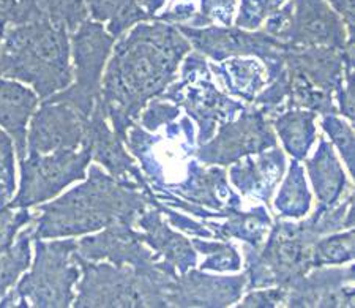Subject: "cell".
<instances>
[{
  "label": "cell",
  "mask_w": 355,
  "mask_h": 308,
  "mask_svg": "<svg viewBox=\"0 0 355 308\" xmlns=\"http://www.w3.org/2000/svg\"><path fill=\"white\" fill-rule=\"evenodd\" d=\"M284 169V153L275 146L270 151L256 153V157L246 155L232 163L229 168V180L246 199L270 205L272 195L283 178Z\"/></svg>",
  "instance_id": "obj_18"
},
{
  "label": "cell",
  "mask_w": 355,
  "mask_h": 308,
  "mask_svg": "<svg viewBox=\"0 0 355 308\" xmlns=\"http://www.w3.org/2000/svg\"><path fill=\"white\" fill-rule=\"evenodd\" d=\"M327 3L341 16V19L345 21L347 33H349V40H354V26H355L354 0H327Z\"/></svg>",
  "instance_id": "obj_38"
},
{
  "label": "cell",
  "mask_w": 355,
  "mask_h": 308,
  "mask_svg": "<svg viewBox=\"0 0 355 308\" xmlns=\"http://www.w3.org/2000/svg\"><path fill=\"white\" fill-rule=\"evenodd\" d=\"M278 144L273 133L272 121L259 108H251L237 119L218 127L215 138L200 144L196 158L202 164L227 166L246 155H256Z\"/></svg>",
  "instance_id": "obj_12"
},
{
  "label": "cell",
  "mask_w": 355,
  "mask_h": 308,
  "mask_svg": "<svg viewBox=\"0 0 355 308\" xmlns=\"http://www.w3.org/2000/svg\"><path fill=\"white\" fill-rule=\"evenodd\" d=\"M354 266H320L292 283L284 304L288 307H354Z\"/></svg>",
  "instance_id": "obj_15"
},
{
  "label": "cell",
  "mask_w": 355,
  "mask_h": 308,
  "mask_svg": "<svg viewBox=\"0 0 355 308\" xmlns=\"http://www.w3.org/2000/svg\"><path fill=\"white\" fill-rule=\"evenodd\" d=\"M196 53L221 62L231 57H257L266 67L270 84L284 67V53L289 46L264 31H245L236 26H175Z\"/></svg>",
  "instance_id": "obj_11"
},
{
  "label": "cell",
  "mask_w": 355,
  "mask_h": 308,
  "mask_svg": "<svg viewBox=\"0 0 355 308\" xmlns=\"http://www.w3.org/2000/svg\"><path fill=\"white\" fill-rule=\"evenodd\" d=\"M193 247L199 253L205 256V259L200 262L202 271H214V272H237L242 266V259L237 252L236 245L231 242H207L200 241L199 237H194L191 241Z\"/></svg>",
  "instance_id": "obj_30"
},
{
  "label": "cell",
  "mask_w": 355,
  "mask_h": 308,
  "mask_svg": "<svg viewBox=\"0 0 355 308\" xmlns=\"http://www.w3.org/2000/svg\"><path fill=\"white\" fill-rule=\"evenodd\" d=\"M35 241L32 269L0 299L2 307L65 308L74 300V286L81 277L76 261V241Z\"/></svg>",
  "instance_id": "obj_6"
},
{
  "label": "cell",
  "mask_w": 355,
  "mask_h": 308,
  "mask_svg": "<svg viewBox=\"0 0 355 308\" xmlns=\"http://www.w3.org/2000/svg\"><path fill=\"white\" fill-rule=\"evenodd\" d=\"M239 0H198V15L188 27L232 26Z\"/></svg>",
  "instance_id": "obj_32"
},
{
  "label": "cell",
  "mask_w": 355,
  "mask_h": 308,
  "mask_svg": "<svg viewBox=\"0 0 355 308\" xmlns=\"http://www.w3.org/2000/svg\"><path fill=\"white\" fill-rule=\"evenodd\" d=\"M311 207L305 173L299 160H292L288 176L275 196V212L282 219H302Z\"/></svg>",
  "instance_id": "obj_27"
},
{
  "label": "cell",
  "mask_w": 355,
  "mask_h": 308,
  "mask_svg": "<svg viewBox=\"0 0 355 308\" xmlns=\"http://www.w3.org/2000/svg\"><path fill=\"white\" fill-rule=\"evenodd\" d=\"M136 225L144 230V242L152 252L180 275L198 266V253L193 243L164 223L163 214L155 205H150V209L137 216Z\"/></svg>",
  "instance_id": "obj_19"
},
{
  "label": "cell",
  "mask_w": 355,
  "mask_h": 308,
  "mask_svg": "<svg viewBox=\"0 0 355 308\" xmlns=\"http://www.w3.org/2000/svg\"><path fill=\"white\" fill-rule=\"evenodd\" d=\"M2 38H3V32L0 31V44H2Z\"/></svg>",
  "instance_id": "obj_40"
},
{
  "label": "cell",
  "mask_w": 355,
  "mask_h": 308,
  "mask_svg": "<svg viewBox=\"0 0 355 308\" xmlns=\"http://www.w3.org/2000/svg\"><path fill=\"white\" fill-rule=\"evenodd\" d=\"M306 168L320 207H334L341 201L345 190H351L345 171L327 139L319 138L316 152L306 162Z\"/></svg>",
  "instance_id": "obj_21"
},
{
  "label": "cell",
  "mask_w": 355,
  "mask_h": 308,
  "mask_svg": "<svg viewBox=\"0 0 355 308\" xmlns=\"http://www.w3.org/2000/svg\"><path fill=\"white\" fill-rule=\"evenodd\" d=\"M38 106V95L15 79L0 76V127L13 139L19 160L27 152V127Z\"/></svg>",
  "instance_id": "obj_20"
},
{
  "label": "cell",
  "mask_w": 355,
  "mask_h": 308,
  "mask_svg": "<svg viewBox=\"0 0 355 308\" xmlns=\"http://www.w3.org/2000/svg\"><path fill=\"white\" fill-rule=\"evenodd\" d=\"M87 10L94 21L106 22V31L116 40L139 22L153 21L137 0H87Z\"/></svg>",
  "instance_id": "obj_25"
},
{
  "label": "cell",
  "mask_w": 355,
  "mask_h": 308,
  "mask_svg": "<svg viewBox=\"0 0 355 308\" xmlns=\"http://www.w3.org/2000/svg\"><path fill=\"white\" fill-rule=\"evenodd\" d=\"M87 146L92 160L101 164L114 179L139 187L141 190H150L141 169L136 168L135 160L125 149L123 139L107 125V119L101 111L100 101L90 114Z\"/></svg>",
  "instance_id": "obj_16"
},
{
  "label": "cell",
  "mask_w": 355,
  "mask_h": 308,
  "mask_svg": "<svg viewBox=\"0 0 355 308\" xmlns=\"http://www.w3.org/2000/svg\"><path fill=\"white\" fill-rule=\"evenodd\" d=\"M264 32L294 48H346L349 33L345 21L327 0H288L268 16Z\"/></svg>",
  "instance_id": "obj_8"
},
{
  "label": "cell",
  "mask_w": 355,
  "mask_h": 308,
  "mask_svg": "<svg viewBox=\"0 0 355 308\" xmlns=\"http://www.w3.org/2000/svg\"><path fill=\"white\" fill-rule=\"evenodd\" d=\"M114 43L116 38L101 26V22L85 19L79 24L73 32L70 43L74 83L49 99L64 101L85 116H90L101 99L103 70Z\"/></svg>",
  "instance_id": "obj_9"
},
{
  "label": "cell",
  "mask_w": 355,
  "mask_h": 308,
  "mask_svg": "<svg viewBox=\"0 0 355 308\" xmlns=\"http://www.w3.org/2000/svg\"><path fill=\"white\" fill-rule=\"evenodd\" d=\"M76 261L81 277L76 284L74 307H169L168 293L177 277L171 266L135 269L111 262Z\"/></svg>",
  "instance_id": "obj_5"
},
{
  "label": "cell",
  "mask_w": 355,
  "mask_h": 308,
  "mask_svg": "<svg viewBox=\"0 0 355 308\" xmlns=\"http://www.w3.org/2000/svg\"><path fill=\"white\" fill-rule=\"evenodd\" d=\"M16 190L15 144L8 133L0 128V204L11 201Z\"/></svg>",
  "instance_id": "obj_34"
},
{
  "label": "cell",
  "mask_w": 355,
  "mask_h": 308,
  "mask_svg": "<svg viewBox=\"0 0 355 308\" xmlns=\"http://www.w3.org/2000/svg\"><path fill=\"white\" fill-rule=\"evenodd\" d=\"M313 267L341 266L354 261V230L346 232L325 234L313 243L311 250Z\"/></svg>",
  "instance_id": "obj_28"
},
{
  "label": "cell",
  "mask_w": 355,
  "mask_h": 308,
  "mask_svg": "<svg viewBox=\"0 0 355 308\" xmlns=\"http://www.w3.org/2000/svg\"><path fill=\"white\" fill-rule=\"evenodd\" d=\"M141 119H137V123L142 128L150 131V133H157V131L174 122L180 116V108L173 105L171 101H166L162 99H153L147 103L144 112L139 114Z\"/></svg>",
  "instance_id": "obj_35"
},
{
  "label": "cell",
  "mask_w": 355,
  "mask_h": 308,
  "mask_svg": "<svg viewBox=\"0 0 355 308\" xmlns=\"http://www.w3.org/2000/svg\"><path fill=\"white\" fill-rule=\"evenodd\" d=\"M191 46L173 24L139 22L114 48L101 81L100 106L112 130L125 139L147 103L164 94Z\"/></svg>",
  "instance_id": "obj_1"
},
{
  "label": "cell",
  "mask_w": 355,
  "mask_h": 308,
  "mask_svg": "<svg viewBox=\"0 0 355 308\" xmlns=\"http://www.w3.org/2000/svg\"><path fill=\"white\" fill-rule=\"evenodd\" d=\"M209 67L211 75L221 81L226 92L239 96L245 103H253L268 84L266 67L253 57H231L218 62V65L209 62Z\"/></svg>",
  "instance_id": "obj_22"
},
{
  "label": "cell",
  "mask_w": 355,
  "mask_h": 308,
  "mask_svg": "<svg viewBox=\"0 0 355 308\" xmlns=\"http://www.w3.org/2000/svg\"><path fill=\"white\" fill-rule=\"evenodd\" d=\"M288 291L284 288L275 286V288H259V289H251L248 296H245V299L240 302L237 308H259V307H277L279 304H284Z\"/></svg>",
  "instance_id": "obj_37"
},
{
  "label": "cell",
  "mask_w": 355,
  "mask_h": 308,
  "mask_svg": "<svg viewBox=\"0 0 355 308\" xmlns=\"http://www.w3.org/2000/svg\"><path fill=\"white\" fill-rule=\"evenodd\" d=\"M205 228H211L215 239L229 241V239H239L251 247H261L264 239L272 228V219L264 205L243 212L242 207L232 209L227 214L225 223H218L216 220L202 221Z\"/></svg>",
  "instance_id": "obj_23"
},
{
  "label": "cell",
  "mask_w": 355,
  "mask_h": 308,
  "mask_svg": "<svg viewBox=\"0 0 355 308\" xmlns=\"http://www.w3.org/2000/svg\"><path fill=\"white\" fill-rule=\"evenodd\" d=\"M43 18L33 0H0V31Z\"/></svg>",
  "instance_id": "obj_36"
},
{
  "label": "cell",
  "mask_w": 355,
  "mask_h": 308,
  "mask_svg": "<svg viewBox=\"0 0 355 308\" xmlns=\"http://www.w3.org/2000/svg\"><path fill=\"white\" fill-rule=\"evenodd\" d=\"M90 116L64 101L46 99L27 130L28 153H51L87 146Z\"/></svg>",
  "instance_id": "obj_13"
},
{
  "label": "cell",
  "mask_w": 355,
  "mask_h": 308,
  "mask_svg": "<svg viewBox=\"0 0 355 308\" xmlns=\"http://www.w3.org/2000/svg\"><path fill=\"white\" fill-rule=\"evenodd\" d=\"M81 185L53 203L37 207L35 239H65L100 231L116 223L136 225L137 216L155 201L152 190L123 184L92 164Z\"/></svg>",
  "instance_id": "obj_2"
},
{
  "label": "cell",
  "mask_w": 355,
  "mask_h": 308,
  "mask_svg": "<svg viewBox=\"0 0 355 308\" xmlns=\"http://www.w3.org/2000/svg\"><path fill=\"white\" fill-rule=\"evenodd\" d=\"M354 226V193L334 207H319L302 223L277 221L261 247L245 243L246 289L279 286L288 291L313 269V243L325 234Z\"/></svg>",
  "instance_id": "obj_3"
},
{
  "label": "cell",
  "mask_w": 355,
  "mask_h": 308,
  "mask_svg": "<svg viewBox=\"0 0 355 308\" xmlns=\"http://www.w3.org/2000/svg\"><path fill=\"white\" fill-rule=\"evenodd\" d=\"M76 255L87 261H107L116 266H131L135 269H158L169 266L147 248L144 236L133 230V225L116 223L95 236L76 242Z\"/></svg>",
  "instance_id": "obj_14"
},
{
  "label": "cell",
  "mask_w": 355,
  "mask_h": 308,
  "mask_svg": "<svg viewBox=\"0 0 355 308\" xmlns=\"http://www.w3.org/2000/svg\"><path fill=\"white\" fill-rule=\"evenodd\" d=\"M40 15L57 26L74 32L87 19V0H33Z\"/></svg>",
  "instance_id": "obj_29"
},
{
  "label": "cell",
  "mask_w": 355,
  "mask_h": 308,
  "mask_svg": "<svg viewBox=\"0 0 355 308\" xmlns=\"http://www.w3.org/2000/svg\"><path fill=\"white\" fill-rule=\"evenodd\" d=\"M246 286V273L215 277L198 271L177 275L168 293L169 307H229L240 300Z\"/></svg>",
  "instance_id": "obj_17"
},
{
  "label": "cell",
  "mask_w": 355,
  "mask_h": 308,
  "mask_svg": "<svg viewBox=\"0 0 355 308\" xmlns=\"http://www.w3.org/2000/svg\"><path fill=\"white\" fill-rule=\"evenodd\" d=\"M180 76L159 99L183 106L188 117L196 121L199 146L214 138L218 125L234 121L246 110L242 101L229 99L216 87L207 59L196 51H190L182 60Z\"/></svg>",
  "instance_id": "obj_7"
},
{
  "label": "cell",
  "mask_w": 355,
  "mask_h": 308,
  "mask_svg": "<svg viewBox=\"0 0 355 308\" xmlns=\"http://www.w3.org/2000/svg\"><path fill=\"white\" fill-rule=\"evenodd\" d=\"M137 3H139L141 8L144 10L147 15H150L153 21H155V16L166 7L168 0H137Z\"/></svg>",
  "instance_id": "obj_39"
},
{
  "label": "cell",
  "mask_w": 355,
  "mask_h": 308,
  "mask_svg": "<svg viewBox=\"0 0 355 308\" xmlns=\"http://www.w3.org/2000/svg\"><path fill=\"white\" fill-rule=\"evenodd\" d=\"M33 223L22 228L10 245L0 247V299L15 286L32 259Z\"/></svg>",
  "instance_id": "obj_26"
},
{
  "label": "cell",
  "mask_w": 355,
  "mask_h": 308,
  "mask_svg": "<svg viewBox=\"0 0 355 308\" xmlns=\"http://www.w3.org/2000/svg\"><path fill=\"white\" fill-rule=\"evenodd\" d=\"M68 31L46 18L10 27L0 44V76L28 84L49 99L73 81Z\"/></svg>",
  "instance_id": "obj_4"
},
{
  "label": "cell",
  "mask_w": 355,
  "mask_h": 308,
  "mask_svg": "<svg viewBox=\"0 0 355 308\" xmlns=\"http://www.w3.org/2000/svg\"><path fill=\"white\" fill-rule=\"evenodd\" d=\"M322 128L329 135L330 141L338 147L343 162L346 163L349 173L355 174V146L354 130L351 125L338 117V114H325L322 119Z\"/></svg>",
  "instance_id": "obj_31"
},
{
  "label": "cell",
  "mask_w": 355,
  "mask_h": 308,
  "mask_svg": "<svg viewBox=\"0 0 355 308\" xmlns=\"http://www.w3.org/2000/svg\"><path fill=\"white\" fill-rule=\"evenodd\" d=\"M316 116L308 110H286L272 117L278 138L294 160H305L316 142Z\"/></svg>",
  "instance_id": "obj_24"
},
{
  "label": "cell",
  "mask_w": 355,
  "mask_h": 308,
  "mask_svg": "<svg viewBox=\"0 0 355 308\" xmlns=\"http://www.w3.org/2000/svg\"><path fill=\"white\" fill-rule=\"evenodd\" d=\"M90 162L89 146L51 153H28L21 160L19 190L7 204L15 209H28L49 201L73 182L85 179Z\"/></svg>",
  "instance_id": "obj_10"
},
{
  "label": "cell",
  "mask_w": 355,
  "mask_h": 308,
  "mask_svg": "<svg viewBox=\"0 0 355 308\" xmlns=\"http://www.w3.org/2000/svg\"><path fill=\"white\" fill-rule=\"evenodd\" d=\"M288 0H240L234 24L245 31H257Z\"/></svg>",
  "instance_id": "obj_33"
}]
</instances>
